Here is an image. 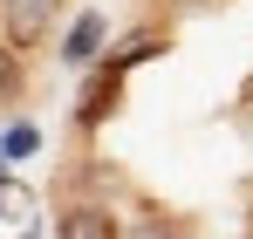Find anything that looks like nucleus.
<instances>
[{
    "label": "nucleus",
    "instance_id": "2",
    "mask_svg": "<svg viewBox=\"0 0 253 239\" xmlns=\"http://www.w3.org/2000/svg\"><path fill=\"white\" fill-rule=\"evenodd\" d=\"M117 212L110 205H69L62 219H55V239H117Z\"/></svg>",
    "mask_w": 253,
    "mask_h": 239
},
{
    "label": "nucleus",
    "instance_id": "3",
    "mask_svg": "<svg viewBox=\"0 0 253 239\" xmlns=\"http://www.w3.org/2000/svg\"><path fill=\"white\" fill-rule=\"evenodd\" d=\"M96 48H103V14H83V21L69 28V41H62V62L89 69V62H96Z\"/></svg>",
    "mask_w": 253,
    "mask_h": 239
},
{
    "label": "nucleus",
    "instance_id": "6",
    "mask_svg": "<svg viewBox=\"0 0 253 239\" xmlns=\"http://www.w3.org/2000/svg\"><path fill=\"white\" fill-rule=\"evenodd\" d=\"M178 7H219V0H178Z\"/></svg>",
    "mask_w": 253,
    "mask_h": 239
},
{
    "label": "nucleus",
    "instance_id": "5",
    "mask_svg": "<svg viewBox=\"0 0 253 239\" xmlns=\"http://www.w3.org/2000/svg\"><path fill=\"white\" fill-rule=\"evenodd\" d=\"M28 151H35V130H28V123H21V130H7V158H28Z\"/></svg>",
    "mask_w": 253,
    "mask_h": 239
},
{
    "label": "nucleus",
    "instance_id": "1",
    "mask_svg": "<svg viewBox=\"0 0 253 239\" xmlns=\"http://www.w3.org/2000/svg\"><path fill=\"white\" fill-rule=\"evenodd\" d=\"M62 21V0H0V28H7V48H42Z\"/></svg>",
    "mask_w": 253,
    "mask_h": 239
},
{
    "label": "nucleus",
    "instance_id": "4",
    "mask_svg": "<svg viewBox=\"0 0 253 239\" xmlns=\"http://www.w3.org/2000/svg\"><path fill=\"white\" fill-rule=\"evenodd\" d=\"M21 76H28V69H21V48H7V41H0V103H14V96H21Z\"/></svg>",
    "mask_w": 253,
    "mask_h": 239
}]
</instances>
